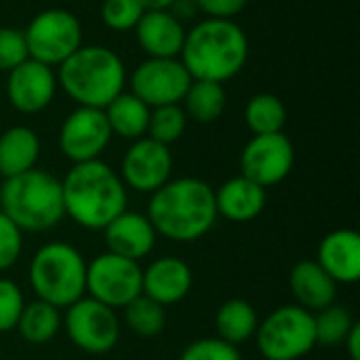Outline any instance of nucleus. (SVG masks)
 Returning a JSON list of instances; mask_svg holds the SVG:
<instances>
[{
  "label": "nucleus",
  "instance_id": "11",
  "mask_svg": "<svg viewBox=\"0 0 360 360\" xmlns=\"http://www.w3.org/2000/svg\"><path fill=\"white\" fill-rule=\"evenodd\" d=\"M127 80L131 93L139 97L148 108H160L181 103L192 82V76L188 74L179 57H148L141 63H137V68L131 72Z\"/></svg>",
  "mask_w": 360,
  "mask_h": 360
},
{
  "label": "nucleus",
  "instance_id": "34",
  "mask_svg": "<svg viewBox=\"0 0 360 360\" xmlns=\"http://www.w3.org/2000/svg\"><path fill=\"white\" fill-rule=\"evenodd\" d=\"M23 306L21 289L8 278H0V333H8L17 327Z\"/></svg>",
  "mask_w": 360,
  "mask_h": 360
},
{
  "label": "nucleus",
  "instance_id": "12",
  "mask_svg": "<svg viewBox=\"0 0 360 360\" xmlns=\"http://www.w3.org/2000/svg\"><path fill=\"white\" fill-rule=\"evenodd\" d=\"M295 165L293 141L281 131L270 135H253L240 154V175L262 188L276 186L289 177Z\"/></svg>",
  "mask_w": 360,
  "mask_h": 360
},
{
  "label": "nucleus",
  "instance_id": "17",
  "mask_svg": "<svg viewBox=\"0 0 360 360\" xmlns=\"http://www.w3.org/2000/svg\"><path fill=\"white\" fill-rule=\"evenodd\" d=\"M192 283H194L192 268L179 257L165 255L154 259L143 270L141 293L160 306H173L179 304L184 297H188Z\"/></svg>",
  "mask_w": 360,
  "mask_h": 360
},
{
  "label": "nucleus",
  "instance_id": "3",
  "mask_svg": "<svg viewBox=\"0 0 360 360\" xmlns=\"http://www.w3.org/2000/svg\"><path fill=\"white\" fill-rule=\"evenodd\" d=\"M61 192L65 215L86 230H103L129 202L120 175L99 158L72 165L61 179Z\"/></svg>",
  "mask_w": 360,
  "mask_h": 360
},
{
  "label": "nucleus",
  "instance_id": "10",
  "mask_svg": "<svg viewBox=\"0 0 360 360\" xmlns=\"http://www.w3.org/2000/svg\"><path fill=\"white\" fill-rule=\"evenodd\" d=\"M141 276L139 262L105 251L86 264V293L112 310H122L141 295Z\"/></svg>",
  "mask_w": 360,
  "mask_h": 360
},
{
  "label": "nucleus",
  "instance_id": "1",
  "mask_svg": "<svg viewBox=\"0 0 360 360\" xmlns=\"http://www.w3.org/2000/svg\"><path fill=\"white\" fill-rule=\"evenodd\" d=\"M146 217L158 236L175 243H194L217 221L215 190L198 177L169 179L152 192Z\"/></svg>",
  "mask_w": 360,
  "mask_h": 360
},
{
  "label": "nucleus",
  "instance_id": "31",
  "mask_svg": "<svg viewBox=\"0 0 360 360\" xmlns=\"http://www.w3.org/2000/svg\"><path fill=\"white\" fill-rule=\"evenodd\" d=\"M143 13L146 8L139 0H103L101 4V21L114 32L135 30Z\"/></svg>",
  "mask_w": 360,
  "mask_h": 360
},
{
  "label": "nucleus",
  "instance_id": "5",
  "mask_svg": "<svg viewBox=\"0 0 360 360\" xmlns=\"http://www.w3.org/2000/svg\"><path fill=\"white\" fill-rule=\"evenodd\" d=\"M0 211L21 232H46L63 217L61 179L42 169L8 177L0 186Z\"/></svg>",
  "mask_w": 360,
  "mask_h": 360
},
{
  "label": "nucleus",
  "instance_id": "36",
  "mask_svg": "<svg viewBox=\"0 0 360 360\" xmlns=\"http://www.w3.org/2000/svg\"><path fill=\"white\" fill-rule=\"evenodd\" d=\"M194 4L209 19H236L249 0H194Z\"/></svg>",
  "mask_w": 360,
  "mask_h": 360
},
{
  "label": "nucleus",
  "instance_id": "32",
  "mask_svg": "<svg viewBox=\"0 0 360 360\" xmlns=\"http://www.w3.org/2000/svg\"><path fill=\"white\" fill-rule=\"evenodd\" d=\"M179 360H243L236 346L219 338H202L188 344Z\"/></svg>",
  "mask_w": 360,
  "mask_h": 360
},
{
  "label": "nucleus",
  "instance_id": "38",
  "mask_svg": "<svg viewBox=\"0 0 360 360\" xmlns=\"http://www.w3.org/2000/svg\"><path fill=\"white\" fill-rule=\"evenodd\" d=\"M139 2L146 11H154V8H173L181 0H139Z\"/></svg>",
  "mask_w": 360,
  "mask_h": 360
},
{
  "label": "nucleus",
  "instance_id": "8",
  "mask_svg": "<svg viewBox=\"0 0 360 360\" xmlns=\"http://www.w3.org/2000/svg\"><path fill=\"white\" fill-rule=\"evenodd\" d=\"M23 38L30 59L55 70L82 46V25L68 8H46L32 17Z\"/></svg>",
  "mask_w": 360,
  "mask_h": 360
},
{
  "label": "nucleus",
  "instance_id": "21",
  "mask_svg": "<svg viewBox=\"0 0 360 360\" xmlns=\"http://www.w3.org/2000/svg\"><path fill=\"white\" fill-rule=\"evenodd\" d=\"M289 287L297 306L308 312H319L335 302L338 283L316 264V259H302L289 274Z\"/></svg>",
  "mask_w": 360,
  "mask_h": 360
},
{
  "label": "nucleus",
  "instance_id": "15",
  "mask_svg": "<svg viewBox=\"0 0 360 360\" xmlns=\"http://www.w3.org/2000/svg\"><path fill=\"white\" fill-rule=\"evenodd\" d=\"M57 93V74L53 68L25 59L8 72L6 95L11 105L21 114H38L51 105Z\"/></svg>",
  "mask_w": 360,
  "mask_h": 360
},
{
  "label": "nucleus",
  "instance_id": "23",
  "mask_svg": "<svg viewBox=\"0 0 360 360\" xmlns=\"http://www.w3.org/2000/svg\"><path fill=\"white\" fill-rule=\"evenodd\" d=\"M150 110L152 108H148L131 91H122L116 99H112L103 108V114H105L112 135L135 141V139L146 137L148 133Z\"/></svg>",
  "mask_w": 360,
  "mask_h": 360
},
{
  "label": "nucleus",
  "instance_id": "27",
  "mask_svg": "<svg viewBox=\"0 0 360 360\" xmlns=\"http://www.w3.org/2000/svg\"><path fill=\"white\" fill-rule=\"evenodd\" d=\"M245 122L253 135L281 133L287 122V108L274 93H257L245 108Z\"/></svg>",
  "mask_w": 360,
  "mask_h": 360
},
{
  "label": "nucleus",
  "instance_id": "16",
  "mask_svg": "<svg viewBox=\"0 0 360 360\" xmlns=\"http://www.w3.org/2000/svg\"><path fill=\"white\" fill-rule=\"evenodd\" d=\"M133 32L143 53L158 59L179 57L186 40V27L171 8L146 11Z\"/></svg>",
  "mask_w": 360,
  "mask_h": 360
},
{
  "label": "nucleus",
  "instance_id": "22",
  "mask_svg": "<svg viewBox=\"0 0 360 360\" xmlns=\"http://www.w3.org/2000/svg\"><path fill=\"white\" fill-rule=\"evenodd\" d=\"M40 139L30 127H11L0 135V175L4 179L36 169Z\"/></svg>",
  "mask_w": 360,
  "mask_h": 360
},
{
  "label": "nucleus",
  "instance_id": "4",
  "mask_svg": "<svg viewBox=\"0 0 360 360\" xmlns=\"http://www.w3.org/2000/svg\"><path fill=\"white\" fill-rule=\"evenodd\" d=\"M55 74L57 86L82 108L103 110L127 84V68L120 55L103 44H82Z\"/></svg>",
  "mask_w": 360,
  "mask_h": 360
},
{
  "label": "nucleus",
  "instance_id": "33",
  "mask_svg": "<svg viewBox=\"0 0 360 360\" xmlns=\"http://www.w3.org/2000/svg\"><path fill=\"white\" fill-rule=\"evenodd\" d=\"M27 44L23 38V30L19 27H0V72H11L19 63L27 59Z\"/></svg>",
  "mask_w": 360,
  "mask_h": 360
},
{
  "label": "nucleus",
  "instance_id": "25",
  "mask_svg": "<svg viewBox=\"0 0 360 360\" xmlns=\"http://www.w3.org/2000/svg\"><path fill=\"white\" fill-rule=\"evenodd\" d=\"M181 108L188 118L209 124L215 122L228 103V95L221 82H211V80H192L184 99Z\"/></svg>",
  "mask_w": 360,
  "mask_h": 360
},
{
  "label": "nucleus",
  "instance_id": "26",
  "mask_svg": "<svg viewBox=\"0 0 360 360\" xmlns=\"http://www.w3.org/2000/svg\"><path fill=\"white\" fill-rule=\"evenodd\" d=\"M15 329L27 344L42 346V344H49L59 333L61 314L55 306H51L42 300H36V302L23 306V312H21Z\"/></svg>",
  "mask_w": 360,
  "mask_h": 360
},
{
  "label": "nucleus",
  "instance_id": "9",
  "mask_svg": "<svg viewBox=\"0 0 360 360\" xmlns=\"http://www.w3.org/2000/svg\"><path fill=\"white\" fill-rule=\"evenodd\" d=\"M61 327L70 342L86 354H105L114 350L120 340V321L116 310L93 297H80L68 306Z\"/></svg>",
  "mask_w": 360,
  "mask_h": 360
},
{
  "label": "nucleus",
  "instance_id": "18",
  "mask_svg": "<svg viewBox=\"0 0 360 360\" xmlns=\"http://www.w3.org/2000/svg\"><path fill=\"white\" fill-rule=\"evenodd\" d=\"M156 230L150 219L135 211H122L103 228L105 247L110 253L139 262L148 257L156 245Z\"/></svg>",
  "mask_w": 360,
  "mask_h": 360
},
{
  "label": "nucleus",
  "instance_id": "14",
  "mask_svg": "<svg viewBox=\"0 0 360 360\" xmlns=\"http://www.w3.org/2000/svg\"><path fill=\"white\" fill-rule=\"evenodd\" d=\"M173 154L169 146H162L150 137L135 139L122 156L120 179L135 192L152 194L171 179Z\"/></svg>",
  "mask_w": 360,
  "mask_h": 360
},
{
  "label": "nucleus",
  "instance_id": "7",
  "mask_svg": "<svg viewBox=\"0 0 360 360\" xmlns=\"http://www.w3.org/2000/svg\"><path fill=\"white\" fill-rule=\"evenodd\" d=\"M257 350L266 360H300L316 346L314 314L293 306L272 310L255 331Z\"/></svg>",
  "mask_w": 360,
  "mask_h": 360
},
{
  "label": "nucleus",
  "instance_id": "6",
  "mask_svg": "<svg viewBox=\"0 0 360 360\" xmlns=\"http://www.w3.org/2000/svg\"><path fill=\"white\" fill-rule=\"evenodd\" d=\"M30 287L38 300L65 310L86 293V259L70 243L40 247L30 262Z\"/></svg>",
  "mask_w": 360,
  "mask_h": 360
},
{
  "label": "nucleus",
  "instance_id": "29",
  "mask_svg": "<svg viewBox=\"0 0 360 360\" xmlns=\"http://www.w3.org/2000/svg\"><path fill=\"white\" fill-rule=\"evenodd\" d=\"M186 127H188V116H186L181 103L152 108L146 137L171 148V143L181 139V135L186 133Z\"/></svg>",
  "mask_w": 360,
  "mask_h": 360
},
{
  "label": "nucleus",
  "instance_id": "20",
  "mask_svg": "<svg viewBox=\"0 0 360 360\" xmlns=\"http://www.w3.org/2000/svg\"><path fill=\"white\" fill-rule=\"evenodd\" d=\"M266 188L257 186L245 175L232 177L215 190V209L217 217L228 221L245 224L255 219L266 209Z\"/></svg>",
  "mask_w": 360,
  "mask_h": 360
},
{
  "label": "nucleus",
  "instance_id": "2",
  "mask_svg": "<svg viewBox=\"0 0 360 360\" xmlns=\"http://www.w3.org/2000/svg\"><path fill=\"white\" fill-rule=\"evenodd\" d=\"M179 59L192 80L224 84L247 65L249 38L234 19L205 17L192 30H186Z\"/></svg>",
  "mask_w": 360,
  "mask_h": 360
},
{
  "label": "nucleus",
  "instance_id": "35",
  "mask_svg": "<svg viewBox=\"0 0 360 360\" xmlns=\"http://www.w3.org/2000/svg\"><path fill=\"white\" fill-rule=\"evenodd\" d=\"M23 251V232L0 211V272L13 268Z\"/></svg>",
  "mask_w": 360,
  "mask_h": 360
},
{
  "label": "nucleus",
  "instance_id": "19",
  "mask_svg": "<svg viewBox=\"0 0 360 360\" xmlns=\"http://www.w3.org/2000/svg\"><path fill=\"white\" fill-rule=\"evenodd\" d=\"M316 264L338 283L354 285L360 281V236L356 230L340 228L329 232L316 251Z\"/></svg>",
  "mask_w": 360,
  "mask_h": 360
},
{
  "label": "nucleus",
  "instance_id": "30",
  "mask_svg": "<svg viewBox=\"0 0 360 360\" xmlns=\"http://www.w3.org/2000/svg\"><path fill=\"white\" fill-rule=\"evenodd\" d=\"M354 327L352 314L344 306H327L314 314V335H316V346H327L335 348L342 346L350 329Z\"/></svg>",
  "mask_w": 360,
  "mask_h": 360
},
{
  "label": "nucleus",
  "instance_id": "13",
  "mask_svg": "<svg viewBox=\"0 0 360 360\" xmlns=\"http://www.w3.org/2000/svg\"><path fill=\"white\" fill-rule=\"evenodd\" d=\"M112 137L103 110L78 105L65 116L59 129V148L72 165H78L97 160Z\"/></svg>",
  "mask_w": 360,
  "mask_h": 360
},
{
  "label": "nucleus",
  "instance_id": "37",
  "mask_svg": "<svg viewBox=\"0 0 360 360\" xmlns=\"http://www.w3.org/2000/svg\"><path fill=\"white\" fill-rule=\"evenodd\" d=\"M344 346H346L348 359L360 360V325L359 323H354V327H352V329H350V333L346 335Z\"/></svg>",
  "mask_w": 360,
  "mask_h": 360
},
{
  "label": "nucleus",
  "instance_id": "28",
  "mask_svg": "<svg viewBox=\"0 0 360 360\" xmlns=\"http://www.w3.org/2000/svg\"><path fill=\"white\" fill-rule=\"evenodd\" d=\"M122 310H124L127 327L139 338H154V335L162 333V329L167 325L165 306L156 304L154 300L146 297L143 293L139 297H135L133 302H129Z\"/></svg>",
  "mask_w": 360,
  "mask_h": 360
},
{
  "label": "nucleus",
  "instance_id": "24",
  "mask_svg": "<svg viewBox=\"0 0 360 360\" xmlns=\"http://www.w3.org/2000/svg\"><path fill=\"white\" fill-rule=\"evenodd\" d=\"M257 325H259L257 312L247 300H238V297L228 300L219 306L215 314L217 338L236 348L255 335Z\"/></svg>",
  "mask_w": 360,
  "mask_h": 360
}]
</instances>
